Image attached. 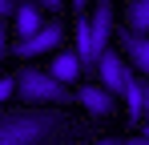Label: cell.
<instances>
[{
  "label": "cell",
  "mask_w": 149,
  "mask_h": 145,
  "mask_svg": "<svg viewBox=\"0 0 149 145\" xmlns=\"http://www.w3.org/2000/svg\"><path fill=\"white\" fill-rule=\"evenodd\" d=\"M69 117L61 109H36L28 105L20 113H0V145H49Z\"/></svg>",
  "instance_id": "1"
},
{
  "label": "cell",
  "mask_w": 149,
  "mask_h": 145,
  "mask_svg": "<svg viewBox=\"0 0 149 145\" xmlns=\"http://www.w3.org/2000/svg\"><path fill=\"white\" fill-rule=\"evenodd\" d=\"M16 97H24L28 105H36V109H61V105L73 101L65 81H56L45 69H32V65H24L16 72Z\"/></svg>",
  "instance_id": "2"
},
{
  "label": "cell",
  "mask_w": 149,
  "mask_h": 145,
  "mask_svg": "<svg viewBox=\"0 0 149 145\" xmlns=\"http://www.w3.org/2000/svg\"><path fill=\"white\" fill-rule=\"evenodd\" d=\"M113 0H97L93 16L81 24V36H77V56H81V69H97L101 52L109 48V36H113Z\"/></svg>",
  "instance_id": "3"
},
{
  "label": "cell",
  "mask_w": 149,
  "mask_h": 145,
  "mask_svg": "<svg viewBox=\"0 0 149 145\" xmlns=\"http://www.w3.org/2000/svg\"><path fill=\"white\" fill-rule=\"evenodd\" d=\"M65 40V24L56 20H45L32 36H20V45H16V56L20 61H36V56H45V52H56Z\"/></svg>",
  "instance_id": "4"
},
{
  "label": "cell",
  "mask_w": 149,
  "mask_h": 145,
  "mask_svg": "<svg viewBox=\"0 0 149 145\" xmlns=\"http://www.w3.org/2000/svg\"><path fill=\"white\" fill-rule=\"evenodd\" d=\"M129 61H125V52L121 48H105L101 52V61H97V81L109 89V93H117L121 97L125 93V85H129Z\"/></svg>",
  "instance_id": "5"
},
{
  "label": "cell",
  "mask_w": 149,
  "mask_h": 145,
  "mask_svg": "<svg viewBox=\"0 0 149 145\" xmlns=\"http://www.w3.org/2000/svg\"><path fill=\"white\" fill-rule=\"evenodd\" d=\"M81 105H85V113H89V117H109V113H113V109H117V93H109V89H105V85H89V89H81Z\"/></svg>",
  "instance_id": "6"
},
{
  "label": "cell",
  "mask_w": 149,
  "mask_h": 145,
  "mask_svg": "<svg viewBox=\"0 0 149 145\" xmlns=\"http://www.w3.org/2000/svg\"><path fill=\"white\" fill-rule=\"evenodd\" d=\"M121 52H125V61H133V65L149 77V36L121 28Z\"/></svg>",
  "instance_id": "7"
},
{
  "label": "cell",
  "mask_w": 149,
  "mask_h": 145,
  "mask_svg": "<svg viewBox=\"0 0 149 145\" xmlns=\"http://www.w3.org/2000/svg\"><path fill=\"white\" fill-rule=\"evenodd\" d=\"M40 24H45V16H40V4H36V0H16V16H12V28H16L20 36H32Z\"/></svg>",
  "instance_id": "8"
},
{
  "label": "cell",
  "mask_w": 149,
  "mask_h": 145,
  "mask_svg": "<svg viewBox=\"0 0 149 145\" xmlns=\"http://www.w3.org/2000/svg\"><path fill=\"white\" fill-rule=\"evenodd\" d=\"M49 72L56 77V81L73 85V81H77L85 69H81V56H77V52H56V56H52V65H49Z\"/></svg>",
  "instance_id": "9"
},
{
  "label": "cell",
  "mask_w": 149,
  "mask_h": 145,
  "mask_svg": "<svg viewBox=\"0 0 149 145\" xmlns=\"http://www.w3.org/2000/svg\"><path fill=\"white\" fill-rule=\"evenodd\" d=\"M125 28L149 36V0H129V8H125Z\"/></svg>",
  "instance_id": "10"
},
{
  "label": "cell",
  "mask_w": 149,
  "mask_h": 145,
  "mask_svg": "<svg viewBox=\"0 0 149 145\" xmlns=\"http://www.w3.org/2000/svg\"><path fill=\"white\" fill-rule=\"evenodd\" d=\"M125 105H129V117L133 121H141V105H145V85L137 81V77H129V85H125Z\"/></svg>",
  "instance_id": "11"
},
{
  "label": "cell",
  "mask_w": 149,
  "mask_h": 145,
  "mask_svg": "<svg viewBox=\"0 0 149 145\" xmlns=\"http://www.w3.org/2000/svg\"><path fill=\"white\" fill-rule=\"evenodd\" d=\"M8 97H16V77H0V105Z\"/></svg>",
  "instance_id": "12"
},
{
  "label": "cell",
  "mask_w": 149,
  "mask_h": 145,
  "mask_svg": "<svg viewBox=\"0 0 149 145\" xmlns=\"http://www.w3.org/2000/svg\"><path fill=\"white\" fill-rule=\"evenodd\" d=\"M16 16V0H0V20H12Z\"/></svg>",
  "instance_id": "13"
},
{
  "label": "cell",
  "mask_w": 149,
  "mask_h": 145,
  "mask_svg": "<svg viewBox=\"0 0 149 145\" xmlns=\"http://www.w3.org/2000/svg\"><path fill=\"white\" fill-rule=\"evenodd\" d=\"M8 56V32H4V20H0V61Z\"/></svg>",
  "instance_id": "14"
},
{
  "label": "cell",
  "mask_w": 149,
  "mask_h": 145,
  "mask_svg": "<svg viewBox=\"0 0 149 145\" xmlns=\"http://www.w3.org/2000/svg\"><path fill=\"white\" fill-rule=\"evenodd\" d=\"M141 121L149 125V85H145V105H141Z\"/></svg>",
  "instance_id": "15"
},
{
  "label": "cell",
  "mask_w": 149,
  "mask_h": 145,
  "mask_svg": "<svg viewBox=\"0 0 149 145\" xmlns=\"http://www.w3.org/2000/svg\"><path fill=\"white\" fill-rule=\"evenodd\" d=\"M93 145H125L121 137H101V141H93Z\"/></svg>",
  "instance_id": "16"
},
{
  "label": "cell",
  "mask_w": 149,
  "mask_h": 145,
  "mask_svg": "<svg viewBox=\"0 0 149 145\" xmlns=\"http://www.w3.org/2000/svg\"><path fill=\"white\" fill-rule=\"evenodd\" d=\"M40 4H45V8H61L65 0H40Z\"/></svg>",
  "instance_id": "17"
},
{
  "label": "cell",
  "mask_w": 149,
  "mask_h": 145,
  "mask_svg": "<svg viewBox=\"0 0 149 145\" xmlns=\"http://www.w3.org/2000/svg\"><path fill=\"white\" fill-rule=\"evenodd\" d=\"M73 8H77V12H85V8H89V0H73Z\"/></svg>",
  "instance_id": "18"
}]
</instances>
